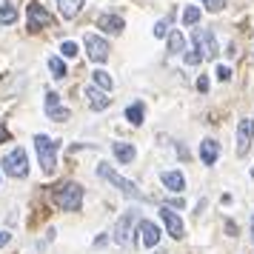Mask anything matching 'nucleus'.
<instances>
[{"instance_id": "obj_20", "label": "nucleus", "mask_w": 254, "mask_h": 254, "mask_svg": "<svg viewBox=\"0 0 254 254\" xmlns=\"http://www.w3.org/2000/svg\"><path fill=\"white\" fill-rule=\"evenodd\" d=\"M46 117L49 120H55V123H66L71 117L69 109H63V106H52V109H46Z\"/></svg>"}, {"instance_id": "obj_34", "label": "nucleus", "mask_w": 254, "mask_h": 254, "mask_svg": "<svg viewBox=\"0 0 254 254\" xmlns=\"http://www.w3.org/2000/svg\"><path fill=\"white\" fill-rule=\"evenodd\" d=\"M174 206H177V208H183V200H180V197H174L172 203H169V208H174Z\"/></svg>"}, {"instance_id": "obj_32", "label": "nucleus", "mask_w": 254, "mask_h": 254, "mask_svg": "<svg viewBox=\"0 0 254 254\" xmlns=\"http://www.w3.org/2000/svg\"><path fill=\"white\" fill-rule=\"evenodd\" d=\"M9 243H12V234H9V231H0V249L9 246Z\"/></svg>"}, {"instance_id": "obj_12", "label": "nucleus", "mask_w": 254, "mask_h": 254, "mask_svg": "<svg viewBox=\"0 0 254 254\" xmlns=\"http://www.w3.org/2000/svg\"><path fill=\"white\" fill-rule=\"evenodd\" d=\"M86 100H89V106H92L94 112H103V109H109V103H112L109 92L97 89V86H86Z\"/></svg>"}, {"instance_id": "obj_27", "label": "nucleus", "mask_w": 254, "mask_h": 254, "mask_svg": "<svg viewBox=\"0 0 254 254\" xmlns=\"http://www.w3.org/2000/svg\"><path fill=\"white\" fill-rule=\"evenodd\" d=\"M200 60H203V55H200V52H189V55H186V63H189V66H197V63H200Z\"/></svg>"}, {"instance_id": "obj_30", "label": "nucleus", "mask_w": 254, "mask_h": 254, "mask_svg": "<svg viewBox=\"0 0 254 254\" xmlns=\"http://www.w3.org/2000/svg\"><path fill=\"white\" fill-rule=\"evenodd\" d=\"M197 92H203V94L208 92V77H206V74H200V77H197Z\"/></svg>"}, {"instance_id": "obj_17", "label": "nucleus", "mask_w": 254, "mask_h": 254, "mask_svg": "<svg viewBox=\"0 0 254 254\" xmlns=\"http://www.w3.org/2000/svg\"><path fill=\"white\" fill-rule=\"evenodd\" d=\"M58 9H60V14L69 20V17H77V14H80L83 0H58Z\"/></svg>"}, {"instance_id": "obj_18", "label": "nucleus", "mask_w": 254, "mask_h": 254, "mask_svg": "<svg viewBox=\"0 0 254 254\" xmlns=\"http://www.w3.org/2000/svg\"><path fill=\"white\" fill-rule=\"evenodd\" d=\"M92 80H94V86L97 89H103V92H112L115 89V80H112V74L106 69H94L92 71Z\"/></svg>"}, {"instance_id": "obj_29", "label": "nucleus", "mask_w": 254, "mask_h": 254, "mask_svg": "<svg viewBox=\"0 0 254 254\" xmlns=\"http://www.w3.org/2000/svg\"><path fill=\"white\" fill-rule=\"evenodd\" d=\"M217 80H223V83L231 80V69L229 66H217Z\"/></svg>"}, {"instance_id": "obj_31", "label": "nucleus", "mask_w": 254, "mask_h": 254, "mask_svg": "<svg viewBox=\"0 0 254 254\" xmlns=\"http://www.w3.org/2000/svg\"><path fill=\"white\" fill-rule=\"evenodd\" d=\"M58 103H60V94L49 92V94H46V109H52V106H58Z\"/></svg>"}, {"instance_id": "obj_26", "label": "nucleus", "mask_w": 254, "mask_h": 254, "mask_svg": "<svg viewBox=\"0 0 254 254\" xmlns=\"http://www.w3.org/2000/svg\"><path fill=\"white\" fill-rule=\"evenodd\" d=\"M60 52H63V58H77V43H71V40H66V43L60 46Z\"/></svg>"}, {"instance_id": "obj_8", "label": "nucleus", "mask_w": 254, "mask_h": 254, "mask_svg": "<svg viewBox=\"0 0 254 254\" xmlns=\"http://www.w3.org/2000/svg\"><path fill=\"white\" fill-rule=\"evenodd\" d=\"M252 140H254V120L252 117H243L240 126H237V154H240V157L249 151Z\"/></svg>"}, {"instance_id": "obj_7", "label": "nucleus", "mask_w": 254, "mask_h": 254, "mask_svg": "<svg viewBox=\"0 0 254 254\" xmlns=\"http://www.w3.org/2000/svg\"><path fill=\"white\" fill-rule=\"evenodd\" d=\"M83 43H86V55H89L94 63H103V60L109 58V40H103L100 35H86Z\"/></svg>"}, {"instance_id": "obj_11", "label": "nucleus", "mask_w": 254, "mask_h": 254, "mask_svg": "<svg viewBox=\"0 0 254 254\" xmlns=\"http://www.w3.org/2000/svg\"><path fill=\"white\" fill-rule=\"evenodd\" d=\"M137 234H140V243L149 246V249H154V246L160 243V229H157L151 220H140L137 223Z\"/></svg>"}, {"instance_id": "obj_21", "label": "nucleus", "mask_w": 254, "mask_h": 254, "mask_svg": "<svg viewBox=\"0 0 254 254\" xmlns=\"http://www.w3.org/2000/svg\"><path fill=\"white\" fill-rule=\"evenodd\" d=\"M169 52H172V55L186 52V37L180 35V32H172V35H169Z\"/></svg>"}, {"instance_id": "obj_28", "label": "nucleus", "mask_w": 254, "mask_h": 254, "mask_svg": "<svg viewBox=\"0 0 254 254\" xmlns=\"http://www.w3.org/2000/svg\"><path fill=\"white\" fill-rule=\"evenodd\" d=\"M223 6H226V0H206V9H208V12H220Z\"/></svg>"}, {"instance_id": "obj_1", "label": "nucleus", "mask_w": 254, "mask_h": 254, "mask_svg": "<svg viewBox=\"0 0 254 254\" xmlns=\"http://www.w3.org/2000/svg\"><path fill=\"white\" fill-rule=\"evenodd\" d=\"M52 200H55V206L63 208V211H77L83 206V189L77 183H58L52 189Z\"/></svg>"}, {"instance_id": "obj_22", "label": "nucleus", "mask_w": 254, "mask_h": 254, "mask_svg": "<svg viewBox=\"0 0 254 254\" xmlns=\"http://www.w3.org/2000/svg\"><path fill=\"white\" fill-rule=\"evenodd\" d=\"M126 120L131 123V126H140L143 123V103H134L126 109Z\"/></svg>"}, {"instance_id": "obj_10", "label": "nucleus", "mask_w": 254, "mask_h": 254, "mask_svg": "<svg viewBox=\"0 0 254 254\" xmlns=\"http://www.w3.org/2000/svg\"><path fill=\"white\" fill-rule=\"evenodd\" d=\"M40 26H52V14L46 12V6L32 3L29 6V32H40Z\"/></svg>"}, {"instance_id": "obj_6", "label": "nucleus", "mask_w": 254, "mask_h": 254, "mask_svg": "<svg viewBox=\"0 0 254 254\" xmlns=\"http://www.w3.org/2000/svg\"><path fill=\"white\" fill-rule=\"evenodd\" d=\"M140 220V214L131 208V211H123V217L117 220V226H115V243L117 246H128L131 243V229H134V223Z\"/></svg>"}, {"instance_id": "obj_3", "label": "nucleus", "mask_w": 254, "mask_h": 254, "mask_svg": "<svg viewBox=\"0 0 254 254\" xmlns=\"http://www.w3.org/2000/svg\"><path fill=\"white\" fill-rule=\"evenodd\" d=\"M35 149H37V160H40V166H43V172L52 174L55 169H58V143L49 137V134H37Z\"/></svg>"}, {"instance_id": "obj_23", "label": "nucleus", "mask_w": 254, "mask_h": 254, "mask_svg": "<svg viewBox=\"0 0 254 254\" xmlns=\"http://www.w3.org/2000/svg\"><path fill=\"white\" fill-rule=\"evenodd\" d=\"M49 69H52V74H55L58 80H63V77L69 74V69H66V63H63V58H52V60H49Z\"/></svg>"}, {"instance_id": "obj_13", "label": "nucleus", "mask_w": 254, "mask_h": 254, "mask_svg": "<svg viewBox=\"0 0 254 254\" xmlns=\"http://www.w3.org/2000/svg\"><path fill=\"white\" fill-rule=\"evenodd\" d=\"M220 157V143L217 140L206 137L203 143H200V160H203V166H214Z\"/></svg>"}, {"instance_id": "obj_14", "label": "nucleus", "mask_w": 254, "mask_h": 254, "mask_svg": "<svg viewBox=\"0 0 254 254\" xmlns=\"http://www.w3.org/2000/svg\"><path fill=\"white\" fill-rule=\"evenodd\" d=\"M160 180H163V186H166L172 194H180V191L186 189V177L180 172H163Z\"/></svg>"}, {"instance_id": "obj_36", "label": "nucleus", "mask_w": 254, "mask_h": 254, "mask_svg": "<svg viewBox=\"0 0 254 254\" xmlns=\"http://www.w3.org/2000/svg\"><path fill=\"white\" fill-rule=\"evenodd\" d=\"M252 177H254V166H252Z\"/></svg>"}, {"instance_id": "obj_4", "label": "nucleus", "mask_w": 254, "mask_h": 254, "mask_svg": "<svg viewBox=\"0 0 254 254\" xmlns=\"http://www.w3.org/2000/svg\"><path fill=\"white\" fill-rule=\"evenodd\" d=\"M0 166H3V172L9 174V177H14V180H17V177L23 180L26 174H29V157H26V151L20 149V146L9 151V154L0 160Z\"/></svg>"}, {"instance_id": "obj_2", "label": "nucleus", "mask_w": 254, "mask_h": 254, "mask_svg": "<svg viewBox=\"0 0 254 254\" xmlns=\"http://www.w3.org/2000/svg\"><path fill=\"white\" fill-rule=\"evenodd\" d=\"M97 174H100L103 180H109V183L115 186V189H120L123 194L134 197V200H149V197L143 194V191H140V189H137L134 183H131V180H126L123 174H117L115 169H109V163H100V166H97Z\"/></svg>"}, {"instance_id": "obj_19", "label": "nucleus", "mask_w": 254, "mask_h": 254, "mask_svg": "<svg viewBox=\"0 0 254 254\" xmlns=\"http://www.w3.org/2000/svg\"><path fill=\"white\" fill-rule=\"evenodd\" d=\"M14 20H17V6L3 3V6H0V26H12Z\"/></svg>"}, {"instance_id": "obj_33", "label": "nucleus", "mask_w": 254, "mask_h": 254, "mask_svg": "<svg viewBox=\"0 0 254 254\" xmlns=\"http://www.w3.org/2000/svg\"><path fill=\"white\" fill-rule=\"evenodd\" d=\"M6 140H9V131H6V126H3V123H0V143H6Z\"/></svg>"}, {"instance_id": "obj_25", "label": "nucleus", "mask_w": 254, "mask_h": 254, "mask_svg": "<svg viewBox=\"0 0 254 254\" xmlns=\"http://www.w3.org/2000/svg\"><path fill=\"white\" fill-rule=\"evenodd\" d=\"M169 26H172V17H163L154 23V37H166L169 35Z\"/></svg>"}, {"instance_id": "obj_16", "label": "nucleus", "mask_w": 254, "mask_h": 254, "mask_svg": "<svg viewBox=\"0 0 254 254\" xmlns=\"http://www.w3.org/2000/svg\"><path fill=\"white\" fill-rule=\"evenodd\" d=\"M97 26L103 29L106 35H120V32H123V17H117V14H103V17L97 20Z\"/></svg>"}, {"instance_id": "obj_5", "label": "nucleus", "mask_w": 254, "mask_h": 254, "mask_svg": "<svg viewBox=\"0 0 254 254\" xmlns=\"http://www.w3.org/2000/svg\"><path fill=\"white\" fill-rule=\"evenodd\" d=\"M191 40H194V49L203 55V58H217V52H220V46H217V37L211 35V29H194V35H191Z\"/></svg>"}, {"instance_id": "obj_9", "label": "nucleus", "mask_w": 254, "mask_h": 254, "mask_svg": "<svg viewBox=\"0 0 254 254\" xmlns=\"http://www.w3.org/2000/svg\"><path fill=\"white\" fill-rule=\"evenodd\" d=\"M160 217H163V223H166V231L172 234L174 240H180V237L186 234V229H183V220L177 217V211H174V208L163 206V208H160Z\"/></svg>"}, {"instance_id": "obj_24", "label": "nucleus", "mask_w": 254, "mask_h": 254, "mask_svg": "<svg viewBox=\"0 0 254 254\" xmlns=\"http://www.w3.org/2000/svg\"><path fill=\"white\" fill-rule=\"evenodd\" d=\"M197 20H200V9H197V6H189L183 12V26H194Z\"/></svg>"}, {"instance_id": "obj_15", "label": "nucleus", "mask_w": 254, "mask_h": 254, "mask_svg": "<svg viewBox=\"0 0 254 254\" xmlns=\"http://www.w3.org/2000/svg\"><path fill=\"white\" fill-rule=\"evenodd\" d=\"M112 151H115V157L123 163V166H128V163L134 160V154H137L134 146H131V143H123V140H115V143H112Z\"/></svg>"}, {"instance_id": "obj_35", "label": "nucleus", "mask_w": 254, "mask_h": 254, "mask_svg": "<svg viewBox=\"0 0 254 254\" xmlns=\"http://www.w3.org/2000/svg\"><path fill=\"white\" fill-rule=\"evenodd\" d=\"M252 229H254V217H252Z\"/></svg>"}]
</instances>
